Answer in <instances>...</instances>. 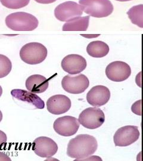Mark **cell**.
I'll list each match as a JSON object with an SVG mask.
<instances>
[{
  "mask_svg": "<svg viewBox=\"0 0 143 161\" xmlns=\"http://www.w3.org/2000/svg\"><path fill=\"white\" fill-rule=\"evenodd\" d=\"M140 133L137 126L127 125L117 130L113 137L116 146L126 147L137 142Z\"/></svg>",
  "mask_w": 143,
  "mask_h": 161,
  "instance_id": "8",
  "label": "cell"
},
{
  "mask_svg": "<svg viewBox=\"0 0 143 161\" xmlns=\"http://www.w3.org/2000/svg\"><path fill=\"white\" fill-rule=\"evenodd\" d=\"M2 5L10 9H19L28 6L30 0H0Z\"/></svg>",
  "mask_w": 143,
  "mask_h": 161,
  "instance_id": "21",
  "label": "cell"
},
{
  "mask_svg": "<svg viewBox=\"0 0 143 161\" xmlns=\"http://www.w3.org/2000/svg\"><path fill=\"white\" fill-rule=\"evenodd\" d=\"M84 12L92 17H107L113 12V6L110 0H80Z\"/></svg>",
  "mask_w": 143,
  "mask_h": 161,
  "instance_id": "4",
  "label": "cell"
},
{
  "mask_svg": "<svg viewBox=\"0 0 143 161\" xmlns=\"http://www.w3.org/2000/svg\"><path fill=\"white\" fill-rule=\"evenodd\" d=\"M2 119H3V114H2L1 111L0 110V122H1V121H2Z\"/></svg>",
  "mask_w": 143,
  "mask_h": 161,
  "instance_id": "26",
  "label": "cell"
},
{
  "mask_svg": "<svg viewBox=\"0 0 143 161\" xmlns=\"http://www.w3.org/2000/svg\"><path fill=\"white\" fill-rule=\"evenodd\" d=\"M131 74V69L129 64L121 61H116L107 65L106 75L110 80L122 82L126 80Z\"/></svg>",
  "mask_w": 143,
  "mask_h": 161,
  "instance_id": "10",
  "label": "cell"
},
{
  "mask_svg": "<svg viewBox=\"0 0 143 161\" xmlns=\"http://www.w3.org/2000/svg\"><path fill=\"white\" fill-rule=\"evenodd\" d=\"M11 94L13 97L18 100L34 106L35 109H43L45 108L44 101L33 92H29L21 89H13L11 92Z\"/></svg>",
  "mask_w": 143,
  "mask_h": 161,
  "instance_id": "15",
  "label": "cell"
},
{
  "mask_svg": "<svg viewBox=\"0 0 143 161\" xmlns=\"http://www.w3.org/2000/svg\"><path fill=\"white\" fill-rule=\"evenodd\" d=\"M0 161H11V159L5 153L0 152Z\"/></svg>",
  "mask_w": 143,
  "mask_h": 161,
  "instance_id": "24",
  "label": "cell"
},
{
  "mask_svg": "<svg viewBox=\"0 0 143 161\" xmlns=\"http://www.w3.org/2000/svg\"><path fill=\"white\" fill-rule=\"evenodd\" d=\"M80 126L77 118L71 116H64L57 118L54 122L53 128L58 134L69 137L74 135Z\"/></svg>",
  "mask_w": 143,
  "mask_h": 161,
  "instance_id": "9",
  "label": "cell"
},
{
  "mask_svg": "<svg viewBox=\"0 0 143 161\" xmlns=\"http://www.w3.org/2000/svg\"><path fill=\"white\" fill-rule=\"evenodd\" d=\"M90 16L73 18L63 25V31H86L89 26Z\"/></svg>",
  "mask_w": 143,
  "mask_h": 161,
  "instance_id": "17",
  "label": "cell"
},
{
  "mask_svg": "<svg viewBox=\"0 0 143 161\" xmlns=\"http://www.w3.org/2000/svg\"><path fill=\"white\" fill-rule=\"evenodd\" d=\"M110 98L109 88L103 86L92 87L86 94L88 103L94 107H100L107 103Z\"/></svg>",
  "mask_w": 143,
  "mask_h": 161,
  "instance_id": "13",
  "label": "cell"
},
{
  "mask_svg": "<svg viewBox=\"0 0 143 161\" xmlns=\"http://www.w3.org/2000/svg\"><path fill=\"white\" fill-rule=\"evenodd\" d=\"M7 141V137L6 133L0 130V149H2L3 145L6 144Z\"/></svg>",
  "mask_w": 143,
  "mask_h": 161,
  "instance_id": "23",
  "label": "cell"
},
{
  "mask_svg": "<svg viewBox=\"0 0 143 161\" xmlns=\"http://www.w3.org/2000/svg\"><path fill=\"white\" fill-rule=\"evenodd\" d=\"M62 68L64 71L70 75H76L84 71L86 68L85 58L78 54H69L62 61Z\"/></svg>",
  "mask_w": 143,
  "mask_h": 161,
  "instance_id": "12",
  "label": "cell"
},
{
  "mask_svg": "<svg viewBox=\"0 0 143 161\" xmlns=\"http://www.w3.org/2000/svg\"><path fill=\"white\" fill-rule=\"evenodd\" d=\"M109 47L106 43L101 41H95L90 42L86 48L88 54L92 58H102L107 55Z\"/></svg>",
  "mask_w": 143,
  "mask_h": 161,
  "instance_id": "18",
  "label": "cell"
},
{
  "mask_svg": "<svg viewBox=\"0 0 143 161\" xmlns=\"http://www.w3.org/2000/svg\"><path fill=\"white\" fill-rule=\"evenodd\" d=\"M79 122L87 129L94 130L101 127L105 122V115L98 108H88L84 110L79 116Z\"/></svg>",
  "mask_w": 143,
  "mask_h": 161,
  "instance_id": "5",
  "label": "cell"
},
{
  "mask_svg": "<svg viewBox=\"0 0 143 161\" xmlns=\"http://www.w3.org/2000/svg\"><path fill=\"white\" fill-rule=\"evenodd\" d=\"M72 106L69 97L64 95H54L47 102L48 111L53 115H61L68 112Z\"/></svg>",
  "mask_w": 143,
  "mask_h": 161,
  "instance_id": "14",
  "label": "cell"
},
{
  "mask_svg": "<svg viewBox=\"0 0 143 161\" xmlns=\"http://www.w3.org/2000/svg\"><path fill=\"white\" fill-rule=\"evenodd\" d=\"M36 2L40 3V4H51L52 3L56 2L57 0H35Z\"/></svg>",
  "mask_w": 143,
  "mask_h": 161,
  "instance_id": "25",
  "label": "cell"
},
{
  "mask_svg": "<svg viewBox=\"0 0 143 161\" xmlns=\"http://www.w3.org/2000/svg\"><path fill=\"white\" fill-rule=\"evenodd\" d=\"M25 86L30 92L40 94L48 89L49 82L45 76L35 74L29 76L26 80Z\"/></svg>",
  "mask_w": 143,
  "mask_h": 161,
  "instance_id": "16",
  "label": "cell"
},
{
  "mask_svg": "<svg viewBox=\"0 0 143 161\" xmlns=\"http://www.w3.org/2000/svg\"><path fill=\"white\" fill-rule=\"evenodd\" d=\"M84 12L83 7L74 1L64 2L57 6L54 15L57 20L67 22L74 17L81 16Z\"/></svg>",
  "mask_w": 143,
  "mask_h": 161,
  "instance_id": "6",
  "label": "cell"
},
{
  "mask_svg": "<svg viewBox=\"0 0 143 161\" xmlns=\"http://www.w3.org/2000/svg\"><path fill=\"white\" fill-rule=\"evenodd\" d=\"M47 49L39 42H30L24 45L20 51L22 60L29 64H37L43 62L47 56Z\"/></svg>",
  "mask_w": 143,
  "mask_h": 161,
  "instance_id": "3",
  "label": "cell"
},
{
  "mask_svg": "<svg viewBox=\"0 0 143 161\" xmlns=\"http://www.w3.org/2000/svg\"><path fill=\"white\" fill-rule=\"evenodd\" d=\"M97 147V141L94 137L88 134H80L69 141L67 155L74 158L75 161H80L94 154Z\"/></svg>",
  "mask_w": 143,
  "mask_h": 161,
  "instance_id": "1",
  "label": "cell"
},
{
  "mask_svg": "<svg viewBox=\"0 0 143 161\" xmlns=\"http://www.w3.org/2000/svg\"><path fill=\"white\" fill-rule=\"evenodd\" d=\"M6 24L9 29L14 31H32L37 28L39 22L31 14L16 12L6 17Z\"/></svg>",
  "mask_w": 143,
  "mask_h": 161,
  "instance_id": "2",
  "label": "cell"
},
{
  "mask_svg": "<svg viewBox=\"0 0 143 161\" xmlns=\"http://www.w3.org/2000/svg\"><path fill=\"white\" fill-rule=\"evenodd\" d=\"M141 100H140L139 101L136 102L135 103L133 104L132 106V112L135 114L141 116Z\"/></svg>",
  "mask_w": 143,
  "mask_h": 161,
  "instance_id": "22",
  "label": "cell"
},
{
  "mask_svg": "<svg viewBox=\"0 0 143 161\" xmlns=\"http://www.w3.org/2000/svg\"><path fill=\"white\" fill-rule=\"evenodd\" d=\"M12 69L11 60L3 54H0V78L8 75Z\"/></svg>",
  "mask_w": 143,
  "mask_h": 161,
  "instance_id": "20",
  "label": "cell"
},
{
  "mask_svg": "<svg viewBox=\"0 0 143 161\" xmlns=\"http://www.w3.org/2000/svg\"><path fill=\"white\" fill-rule=\"evenodd\" d=\"M118 1H120V2H125V1H131V0H116Z\"/></svg>",
  "mask_w": 143,
  "mask_h": 161,
  "instance_id": "28",
  "label": "cell"
},
{
  "mask_svg": "<svg viewBox=\"0 0 143 161\" xmlns=\"http://www.w3.org/2000/svg\"><path fill=\"white\" fill-rule=\"evenodd\" d=\"M62 86L64 91L74 94L84 92L90 86L88 78L84 74L76 76H65L62 81Z\"/></svg>",
  "mask_w": 143,
  "mask_h": 161,
  "instance_id": "7",
  "label": "cell"
},
{
  "mask_svg": "<svg viewBox=\"0 0 143 161\" xmlns=\"http://www.w3.org/2000/svg\"><path fill=\"white\" fill-rule=\"evenodd\" d=\"M32 150L36 155L41 158H50L56 154L58 146L52 138L39 137L34 141Z\"/></svg>",
  "mask_w": 143,
  "mask_h": 161,
  "instance_id": "11",
  "label": "cell"
},
{
  "mask_svg": "<svg viewBox=\"0 0 143 161\" xmlns=\"http://www.w3.org/2000/svg\"><path fill=\"white\" fill-rule=\"evenodd\" d=\"M127 14L131 20L132 23L138 27L143 28V5L140 4L134 6L131 8L128 12Z\"/></svg>",
  "mask_w": 143,
  "mask_h": 161,
  "instance_id": "19",
  "label": "cell"
},
{
  "mask_svg": "<svg viewBox=\"0 0 143 161\" xmlns=\"http://www.w3.org/2000/svg\"><path fill=\"white\" fill-rule=\"evenodd\" d=\"M2 94H3V88H2L1 86H0V97L2 96Z\"/></svg>",
  "mask_w": 143,
  "mask_h": 161,
  "instance_id": "27",
  "label": "cell"
}]
</instances>
